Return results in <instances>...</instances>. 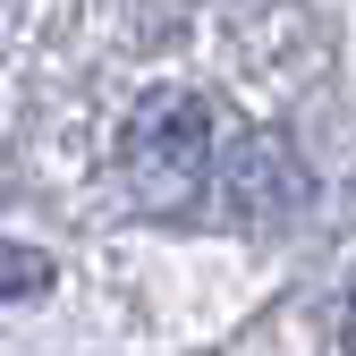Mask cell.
Returning a JSON list of instances; mask_svg holds the SVG:
<instances>
[{
    "label": "cell",
    "mask_w": 356,
    "mask_h": 356,
    "mask_svg": "<svg viewBox=\"0 0 356 356\" xmlns=\"http://www.w3.org/2000/svg\"><path fill=\"white\" fill-rule=\"evenodd\" d=\"M212 178V111L187 85H153V94L119 119V195L153 212V220H178Z\"/></svg>",
    "instance_id": "cell-1"
},
{
    "label": "cell",
    "mask_w": 356,
    "mask_h": 356,
    "mask_svg": "<svg viewBox=\"0 0 356 356\" xmlns=\"http://www.w3.org/2000/svg\"><path fill=\"white\" fill-rule=\"evenodd\" d=\"M220 187H229V212L238 220H289L305 204V170L289 153V136H246L220 170Z\"/></svg>",
    "instance_id": "cell-2"
},
{
    "label": "cell",
    "mask_w": 356,
    "mask_h": 356,
    "mask_svg": "<svg viewBox=\"0 0 356 356\" xmlns=\"http://www.w3.org/2000/svg\"><path fill=\"white\" fill-rule=\"evenodd\" d=\"M42 289H51V254H42V246H17V238H0V305L42 297Z\"/></svg>",
    "instance_id": "cell-3"
},
{
    "label": "cell",
    "mask_w": 356,
    "mask_h": 356,
    "mask_svg": "<svg viewBox=\"0 0 356 356\" xmlns=\"http://www.w3.org/2000/svg\"><path fill=\"white\" fill-rule=\"evenodd\" d=\"M339 339H348V356H356V297H348V314H339Z\"/></svg>",
    "instance_id": "cell-4"
}]
</instances>
